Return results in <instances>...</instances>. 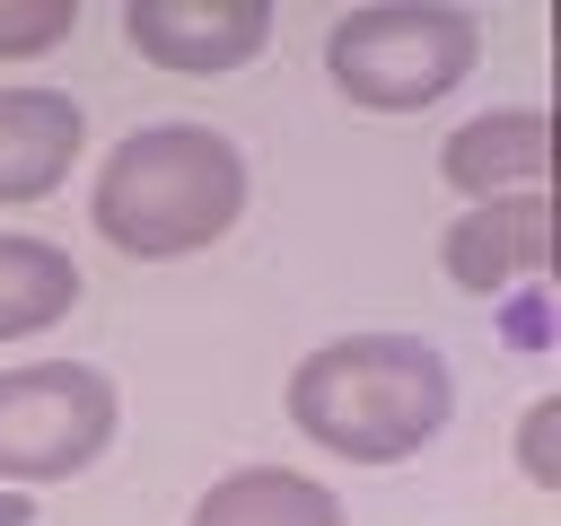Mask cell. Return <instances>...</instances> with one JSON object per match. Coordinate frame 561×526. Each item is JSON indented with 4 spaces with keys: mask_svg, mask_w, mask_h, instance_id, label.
Returning <instances> with one entry per match:
<instances>
[{
    "mask_svg": "<svg viewBox=\"0 0 561 526\" xmlns=\"http://www.w3.org/2000/svg\"><path fill=\"white\" fill-rule=\"evenodd\" d=\"M456 421V377L430 333H333L289 368V430L342 465H403Z\"/></svg>",
    "mask_w": 561,
    "mask_h": 526,
    "instance_id": "obj_1",
    "label": "cell"
},
{
    "mask_svg": "<svg viewBox=\"0 0 561 526\" xmlns=\"http://www.w3.org/2000/svg\"><path fill=\"white\" fill-rule=\"evenodd\" d=\"M88 219L114 254L131 263H175L219 245L245 219V149L219 123L167 114V123H131L88 184Z\"/></svg>",
    "mask_w": 561,
    "mask_h": 526,
    "instance_id": "obj_2",
    "label": "cell"
},
{
    "mask_svg": "<svg viewBox=\"0 0 561 526\" xmlns=\"http://www.w3.org/2000/svg\"><path fill=\"white\" fill-rule=\"evenodd\" d=\"M473 61H482V18L456 0H359L324 26V79L368 114H421L456 96Z\"/></svg>",
    "mask_w": 561,
    "mask_h": 526,
    "instance_id": "obj_3",
    "label": "cell"
},
{
    "mask_svg": "<svg viewBox=\"0 0 561 526\" xmlns=\"http://www.w3.org/2000/svg\"><path fill=\"white\" fill-rule=\"evenodd\" d=\"M123 430V395L88 359H18L0 368V482L53 491L88 473Z\"/></svg>",
    "mask_w": 561,
    "mask_h": 526,
    "instance_id": "obj_4",
    "label": "cell"
},
{
    "mask_svg": "<svg viewBox=\"0 0 561 526\" xmlns=\"http://www.w3.org/2000/svg\"><path fill=\"white\" fill-rule=\"evenodd\" d=\"M123 44L175 79H228L272 44V0H123Z\"/></svg>",
    "mask_w": 561,
    "mask_h": 526,
    "instance_id": "obj_5",
    "label": "cell"
},
{
    "mask_svg": "<svg viewBox=\"0 0 561 526\" xmlns=\"http://www.w3.org/2000/svg\"><path fill=\"white\" fill-rule=\"evenodd\" d=\"M438 272L473 298L526 289L552 272V193H508V202H465L438 237Z\"/></svg>",
    "mask_w": 561,
    "mask_h": 526,
    "instance_id": "obj_6",
    "label": "cell"
},
{
    "mask_svg": "<svg viewBox=\"0 0 561 526\" xmlns=\"http://www.w3.org/2000/svg\"><path fill=\"white\" fill-rule=\"evenodd\" d=\"M79 149H88V114H79L70 88L0 79V210H26L44 193H61Z\"/></svg>",
    "mask_w": 561,
    "mask_h": 526,
    "instance_id": "obj_7",
    "label": "cell"
},
{
    "mask_svg": "<svg viewBox=\"0 0 561 526\" xmlns=\"http://www.w3.org/2000/svg\"><path fill=\"white\" fill-rule=\"evenodd\" d=\"M438 175L465 202H508V193H543L552 184V114L543 105H491L465 114L438 140Z\"/></svg>",
    "mask_w": 561,
    "mask_h": 526,
    "instance_id": "obj_8",
    "label": "cell"
},
{
    "mask_svg": "<svg viewBox=\"0 0 561 526\" xmlns=\"http://www.w3.org/2000/svg\"><path fill=\"white\" fill-rule=\"evenodd\" d=\"M184 526H351V508L298 465H237L193 500Z\"/></svg>",
    "mask_w": 561,
    "mask_h": 526,
    "instance_id": "obj_9",
    "label": "cell"
},
{
    "mask_svg": "<svg viewBox=\"0 0 561 526\" xmlns=\"http://www.w3.org/2000/svg\"><path fill=\"white\" fill-rule=\"evenodd\" d=\"M79 289H88V281H79L70 245L26 237V228H0V351L53 333V324L79 307Z\"/></svg>",
    "mask_w": 561,
    "mask_h": 526,
    "instance_id": "obj_10",
    "label": "cell"
},
{
    "mask_svg": "<svg viewBox=\"0 0 561 526\" xmlns=\"http://www.w3.org/2000/svg\"><path fill=\"white\" fill-rule=\"evenodd\" d=\"M79 35V0H0V61H44Z\"/></svg>",
    "mask_w": 561,
    "mask_h": 526,
    "instance_id": "obj_11",
    "label": "cell"
},
{
    "mask_svg": "<svg viewBox=\"0 0 561 526\" xmlns=\"http://www.w3.org/2000/svg\"><path fill=\"white\" fill-rule=\"evenodd\" d=\"M517 473L535 491H561V395H535L517 412Z\"/></svg>",
    "mask_w": 561,
    "mask_h": 526,
    "instance_id": "obj_12",
    "label": "cell"
},
{
    "mask_svg": "<svg viewBox=\"0 0 561 526\" xmlns=\"http://www.w3.org/2000/svg\"><path fill=\"white\" fill-rule=\"evenodd\" d=\"M0 526H35V491H9L0 482Z\"/></svg>",
    "mask_w": 561,
    "mask_h": 526,
    "instance_id": "obj_13",
    "label": "cell"
}]
</instances>
